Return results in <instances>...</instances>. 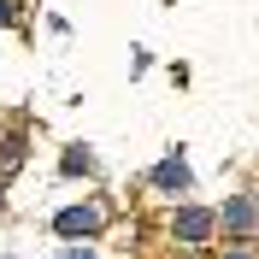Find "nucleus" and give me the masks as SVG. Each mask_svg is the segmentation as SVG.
<instances>
[{
  "instance_id": "nucleus-1",
  "label": "nucleus",
  "mask_w": 259,
  "mask_h": 259,
  "mask_svg": "<svg viewBox=\"0 0 259 259\" xmlns=\"http://www.w3.org/2000/svg\"><path fill=\"white\" fill-rule=\"evenodd\" d=\"M53 230H59L65 242H82V236H100V230H106V206H100V200H77V206H65L59 218H53Z\"/></svg>"
},
{
  "instance_id": "nucleus-2",
  "label": "nucleus",
  "mask_w": 259,
  "mask_h": 259,
  "mask_svg": "<svg viewBox=\"0 0 259 259\" xmlns=\"http://www.w3.org/2000/svg\"><path fill=\"white\" fill-rule=\"evenodd\" d=\"M212 230H218V212H206V206H183V212H171V236H177L183 247L212 242Z\"/></svg>"
},
{
  "instance_id": "nucleus-3",
  "label": "nucleus",
  "mask_w": 259,
  "mask_h": 259,
  "mask_svg": "<svg viewBox=\"0 0 259 259\" xmlns=\"http://www.w3.org/2000/svg\"><path fill=\"white\" fill-rule=\"evenodd\" d=\"M218 224H224L230 236H259V194H236V200H224V206H218Z\"/></svg>"
},
{
  "instance_id": "nucleus-4",
  "label": "nucleus",
  "mask_w": 259,
  "mask_h": 259,
  "mask_svg": "<svg viewBox=\"0 0 259 259\" xmlns=\"http://www.w3.org/2000/svg\"><path fill=\"white\" fill-rule=\"evenodd\" d=\"M189 183H194L189 159H159V171H153V189H159V194H183Z\"/></svg>"
},
{
  "instance_id": "nucleus-5",
  "label": "nucleus",
  "mask_w": 259,
  "mask_h": 259,
  "mask_svg": "<svg viewBox=\"0 0 259 259\" xmlns=\"http://www.w3.org/2000/svg\"><path fill=\"white\" fill-rule=\"evenodd\" d=\"M89 165H95L89 147H71V153H65V171H89Z\"/></svg>"
},
{
  "instance_id": "nucleus-6",
  "label": "nucleus",
  "mask_w": 259,
  "mask_h": 259,
  "mask_svg": "<svg viewBox=\"0 0 259 259\" xmlns=\"http://www.w3.org/2000/svg\"><path fill=\"white\" fill-rule=\"evenodd\" d=\"M224 259H259V247H253V242H242V247H224Z\"/></svg>"
},
{
  "instance_id": "nucleus-7",
  "label": "nucleus",
  "mask_w": 259,
  "mask_h": 259,
  "mask_svg": "<svg viewBox=\"0 0 259 259\" xmlns=\"http://www.w3.org/2000/svg\"><path fill=\"white\" fill-rule=\"evenodd\" d=\"M59 259H95V253H89V247H65Z\"/></svg>"
},
{
  "instance_id": "nucleus-8",
  "label": "nucleus",
  "mask_w": 259,
  "mask_h": 259,
  "mask_svg": "<svg viewBox=\"0 0 259 259\" xmlns=\"http://www.w3.org/2000/svg\"><path fill=\"white\" fill-rule=\"evenodd\" d=\"M0 24H12V0H0Z\"/></svg>"
}]
</instances>
